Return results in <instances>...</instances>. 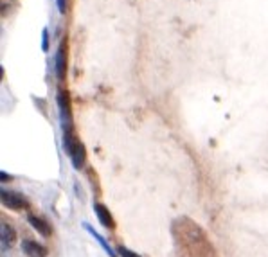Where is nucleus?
<instances>
[{
    "label": "nucleus",
    "mask_w": 268,
    "mask_h": 257,
    "mask_svg": "<svg viewBox=\"0 0 268 257\" xmlns=\"http://www.w3.org/2000/svg\"><path fill=\"white\" fill-rule=\"evenodd\" d=\"M94 210H95V216H97V222L101 223L105 228H113L115 227V222H113L112 214L110 210L105 207L103 204H95L94 205Z\"/></svg>",
    "instance_id": "423d86ee"
},
{
    "label": "nucleus",
    "mask_w": 268,
    "mask_h": 257,
    "mask_svg": "<svg viewBox=\"0 0 268 257\" xmlns=\"http://www.w3.org/2000/svg\"><path fill=\"white\" fill-rule=\"evenodd\" d=\"M0 198H2V204L6 205L7 209L20 210L27 207V200L22 194H18V192H9L6 189H0Z\"/></svg>",
    "instance_id": "7ed1b4c3"
},
{
    "label": "nucleus",
    "mask_w": 268,
    "mask_h": 257,
    "mask_svg": "<svg viewBox=\"0 0 268 257\" xmlns=\"http://www.w3.org/2000/svg\"><path fill=\"white\" fill-rule=\"evenodd\" d=\"M27 222L38 234L42 236H49L51 234V227L47 225V222H43L42 218H36V216H27Z\"/></svg>",
    "instance_id": "6e6552de"
},
{
    "label": "nucleus",
    "mask_w": 268,
    "mask_h": 257,
    "mask_svg": "<svg viewBox=\"0 0 268 257\" xmlns=\"http://www.w3.org/2000/svg\"><path fill=\"white\" fill-rule=\"evenodd\" d=\"M22 252H24L27 257H45L47 256V250H45L40 243L31 241V240L22 241Z\"/></svg>",
    "instance_id": "39448f33"
},
{
    "label": "nucleus",
    "mask_w": 268,
    "mask_h": 257,
    "mask_svg": "<svg viewBox=\"0 0 268 257\" xmlns=\"http://www.w3.org/2000/svg\"><path fill=\"white\" fill-rule=\"evenodd\" d=\"M119 256L121 257H139L135 252H131V250H128V248H125V246H119Z\"/></svg>",
    "instance_id": "9b49d317"
},
{
    "label": "nucleus",
    "mask_w": 268,
    "mask_h": 257,
    "mask_svg": "<svg viewBox=\"0 0 268 257\" xmlns=\"http://www.w3.org/2000/svg\"><path fill=\"white\" fill-rule=\"evenodd\" d=\"M83 228H85V230H87V232L90 234V236H92V238H94L95 241H97V243H99V245H101V248H103V250H105V252H107L108 256H110V257H115V250H113L112 246L108 245V241L105 240V238H103L101 234H97V232H95V228L92 227L90 223H83Z\"/></svg>",
    "instance_id": "0eeeda50"
},
{
    "label": "nucleus",
    "mask_w": 268,
    "mask_h": 257,
    "mask_svg": "<svg viewBox=\"0 0 268 257\" xmlns=\"http://www.w3.org/2000/svg\"><path fill=\"white\" fill-rule=\"evenodd\" d=\"M0 176H2V182H7V180H9V176H7L6 173H2V174H0Z\"/></svg>",
    "instance_id": "ddd939ff"
},
{
    "label": "nucleus",
    "mask_w": 268,
    "mask_h": 257,
    "mask_svg": "<svg viewBox=\"0 0 268 257\" xmlns=\"http://www.w3.org/2000/svg\"><path fill=\"white\" fill-rule=\"evenodd\" d=\"M42 51L43 52H47L49 51V31L43 27L42 31Z\"/></svg>",
    "instance_id": "9d476101"
},
{
    "label": "nucleus",
    "mask_w": 268,
    "mask_h": 257,
    "mask_svg": "<svg viewBox=\"0 0 268 257\" xmlns=\"http://www.w3.org/2000/svg\"><path fill=\"white\" fill-rule=\"evenodd\" d=\"M71 164L74 169H83L85 162H87V151H85V146L81 142H78L74 146V150L71 151Z\"/></svg>",
    "instance_id": "20e7f679"
},
{
    "label": "nucleus",
    "mask_w": 268,
    "mask_h": 257,
    "mask_svg": "<svg viewBox=\"0 0 268 257\" xmlns=\"http://www.w3.org/2000/svg\"><path fill=\"white\" fill-rule=\"evenodd\" d=\"M0 240H2V246H4L6 250L11 246L13 241H15V230H13L7 223H2V225H0Z\"/></svg>",
    "instance_id": "1a4fd4ad"
},
{
    "label": "nucleus",
    "mask_w": 268,
    "mask_h": 257,
    "mask_svg": "<svg viewBox=\"0 0 268 257\" xmlns=\"http://www.w3.org/2000/svg\"><path fill=\"white\" fill-rule=\"evenodd\" d=\"M56 104L60 110V120L63 132H72V108H71V96L67 90H60L56 96Z\"/></svg>",
    "instance_id": "f257e3e1"
},
{
    "label": "nucleus",
    "mask_w": 268,
    "mask_h": 257,
    "mask_svg": "<svg viewBox=\"0 0 268 257\" xmlns=\"http://www.w3.org/2000/svg\"><path fill=\"white\" fill-rule=\"evenodd\" d=\"M67 4H69V0H56V7H58V11H60L61 15L67 13Z\"/></svg>",
    "instance_id": "f8f14e48"
},
{
    "label": "nucleus",
    "mask_w": 268,
    "mask_h": 257,
    "mask_svg": "<svg viewBox=\"0 0 268 257\" xmlns=\"http://www.w3.org/2000/svg\"><path fill=\"white\" fill-rule=\"evenodd\" d=\"M67 65H69V49H67V40L63 38L60 42L58 51H56V58H54V70H56V78L58 79H65Z\"/></svg>",
    "instance_id": "f03ea898"
}]
</instances>
